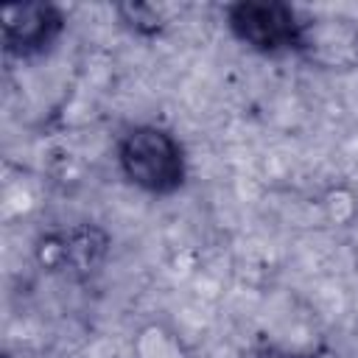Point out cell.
<instances>
[{
	"mask_svg": "<svg viewBox=\"0 0 358 358\" xmlns=\"http://www.w3.org/2000/svg\"><path fill=\"white\" fill-rule=\"evenodd\" d=\"M115 162L126 185L154 199L176 196L190 176L187 148L179 134L151 120L131 123L117 134Z\"/></svg>",
	"mask_w": 358,
	"mask_h": 358,
	"instance_id": "1",
	"label": "cell"
},
{
	"mask_svg": "<svg viewBox=\"0 0 358 358\" xmlns=\"http://www.w3.org/2000/svg\"><path fill=\"white\" fill-rule=\"evenodd\" d=\"M224 25L235 42L257 56H294L302 11L282 0H235L224 6Z\"/></svg>",
	"mask_w": 358,
	"mask_h": 358,
	"instance_id": "2",
	"label": "cell"
},
{
	"mask_svg": "<svg viewBox=\"0 0 358 358\" xmlns=\"http://www.w3.org/2000/svg\"><path fill=\"white\" fill-rule=\"evenodd\" d=\"M109 246L112 235L103 227L81 221L42 232L34 246V255L42 271L62 274L70 280H87L106 263Z\"/></svg>",
	"mask_w": 358,
	"mask_h": 358,
	"instance_id": "3",
	"label": "cell"
},
{
	"mask_svg": "<svg viewBox=\"0 0 358 358\" xmlns=\"http://www.w3.org/2000/svg\"><path fill=\"white\" fill-rule=\"evenodd\" d=\"M308 67L350 73L358 67V20L338 11H302V31L294 50Z\"/></svg>",
	"mask_w": 358,
	"mask_h": 358,
	"instance_id": "4",
	"label": "cell"
},
{
	"mask_svg": "<svg viewBox=\"0 0 358 358\" xmlns=\"http://www.w3.org/2000/svg\"><path fill=\"white\" fill-rule=\"evenodd\" d=\"M3 53L17 62L45 56L67 31V11L59 3L28 0L3 8Z\"/></svg>",
	"mask_w": 358,
	"mask_h": 358,
	"instance_id": "5",
	"label": "cell"
},
{
	"mask_svg": "<svg viewBox=\"0 0 358 358\" xmlns=\"http://www.w3.org/2000/svg\"><path fill=\"white\" fill-rule=\"evenodd\" d=\"M115 14L120 25L140 39H157L168 28V17L162 6H154V3H137V0L115 3Z\"/></svg>",
	"mask_w": 358,
	"mask_h": 358,
	"instance_id": "6",
	"label": "cell"
},
{
	"mask_svg": "<svg viewBox=\"0 0 358 358\" xmlns=\"http://www.w3.org/2000/svg\"><path fill=\"white\" fill-rule=\"evenodd\" d=\"M249 358H324V350H291V347H282L277 341H268V338H260Z\"/></svg>",
	"mask_w": 358,
	"mask_h": 358,
	"instance_id": "7",
	"label": "cell"
}]
</instances>
